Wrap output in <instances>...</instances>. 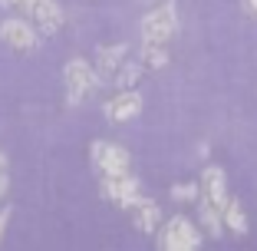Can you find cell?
Wrapping results in <instances>:
<instances>
[{
	"label": "cell",
	"instance_id": "cell-1",
	"mask_svg": "<svg viewBox=\"0 0 257 251\" xmlns=\"http://www.w3.org/2000/svg\"><path fill=\"white\" fill-rule=\"evenodd\" d=\"M142 43H168L178 30V7H175L172 0H162L149 14L142 17Z\"/></svg>",
	"mask_w": 257,
	"mask_h": 251
},
{
	"label": "cell",
	"instance_id": "cell-2",
	"mask_svg": "<svg viewBox=\"0 0 257 251\" xmlns=\"http://www.w3.org/2000/svg\"><path fill=\"white\" fill-rule=\"evenodd\" d=\"M63 83H66V103L76 106V103H83L89 93H96L102 79H99L96 66H92L89 60H69L66 66H63Z\"/></svg>",
	"mask_w": 257,
	"mask_h": 251
},
{
	"label": "cell",
	"instance_id": "cell-3",
	"mask_svg": "<svg viewBox=\"0 0 257 251\" xmlns=\"http://www.w3.org/2000/svg\"><path fill=\"white\" fill-rule=\"evenodd\" d=\"M155 235H159V248H165V251H195V248H201V231H198L188 218H182V215L168 218Z\"/></svg>",
	"mask_w": 257,
	"mask_h": 251
},
{
	"label": "cell",
	"instance_id": "cell-4",
	"mask_svg": "<svg viewBox=\"0 0 257 251\" xmlns=\"http://www.w3.org/2000/svg\"><path fill=\"white\" fill-rule=\"evenodd\" d=\"M102 195H106L115 208L128 212V208H132L139 198H142V189H139V182L132 179V172H122V175H102Z\"/></svg>",
	"mask_w": 257,
	"mask_h": 251
},
{
	"label": "cell",
	"instance_id": "cell-5",
	"mask_svg": "<svg viewBox=\"0 0 257 251\" xmlns=\"http://www.w3.org/2000/svg\"><path fill=\"white\" fill-rule=\"evenodd\" d=\"M89 152H92V162H96L99 175H122L132 165L125 149L115 145V142H106V139H96V142L89 145Z\"/></svg>",
	"mask_w": 257,
	"mask_h": 251
},
{
	"label": "cell",
	"instance_id": "cell-6",
	"mask_svg": "<svg viewBox=\"0 0 257 251\" xmlns=\"http://www.w3.org/2000/svg\"><path fill=\"white\" fill-rule=\"evenodd\" d=\"M0 40H4L10 50H17V53H33L37 43H40L37 27H33V23H23V17H10V20L0 23Z\"/></svg>",
	"mask_w": 257,
	"mask_h": 251
},
{
	"label": "cell",
	"instance_id": "cell-7",
	"mask_svg": "<svg viewBox=\"0 0 257 251\" xmlns=\"http://www.w3.org/2000/svg\"><path fill=\"white\" fill-rule=\"evenodd\" d=\"M27 17H30V23L37 27L40 33H60L63 23H66V17H63V7L56 4V0H30V10H27Z\"/></svg>",
	"mask_w": 257,
	"mask_h": 251
},
{
	"label": "cell",
	"instance_id": "cell-8",
	"mask_svg": "<svg viewBox=\"0 0 257 251\" xmlns=\"http://www.w3.org/2000/svg\"><path fill=\"white\" fill-rule=\"evenodd\" d=\"M198 202H208V205H214V208H224L227 182H224V169H221V165H208L201 172V182H198Z\"/></svg>",
	"mask_w": 257,
	"mask_h": 251
},
{
	"label": "cell",
	"instance_id": "cell-9",
	"mask_svg": "<svg viewBox=\"0 0 257 251\" xmlns=\"http://www.w3.org/2000/svg\"><path fill=\"white\" fill-rule=\"evenodd\" d=\"M142 113V93L136 90H119V96H112L106 103V116L112 122H128Z\"/></svg>",
	"mask_w": 257,
	"mask_h": 251
},
{
	"label": "cell",
	"instance_id": "cell-10",
	"mask_svg": "<svg viewBox=\"0 0 257 251\" xmlns=\"http://www.w3.org/2000/svg\"><path fill=\"white\" fill-rule=\"evenodd\" d=\"M125 53H128V46H125V43L99 46V50H96V60H92V66H96L99 79H112V76H115V69L125 63Z\"/></svg>",
	"mask_w": 257,
	"mask_h": 251
},
{
	"label": "cell",
	"instance_id": "cell-11",
	"mask_svg": "<svg viewBox=\"0 0 257 251\" xmlns=\"http://www.w3.org/2000/svg\"><path fill=\"white\" fill-rule=\"evenodd\" d=\"M128 215H132V225H136L142 235H155V228L162 225V208L152 202V198H139L136 205L128 208Z\"/></svg>",
	"mask_w": 257,
	"mask_h": 251
},
{
	"label": "cell",
	"instance_id": "cell-12",
	"mask_svg": "<svg viewBox=\"0 0 257 251\" xmlns=\"http://www.w3.org/2000/svg\"><path fill=\"white\" fill-rule=\"evenodd\" d=\"M221 221H224V228L231 231V235H237V238H244V235H247V228H250V221H247V215H244L241 202L231 198V195H227L224 208H221Z\"/></svg>",
	"mask_w": 257,
	"mask_h": 251
},
{
	"label": "cell",
	"instance_id": "cell-13",
	"mask_svg": "<svg viewBox=\"0 0 257 251\" xmlns=\"http://www.w3.org/2000/svg\"><path fill=\"white\" fill-rule=\"evenodd\" d=\"M168 50L165 43H142V69H165L168 66Z\"/></svg>",
	"mask_w": 257,
	"mask_h": 251
},
{
	"label": "cell",
	"instance_id": "cell-14",
	"mask_svg": "<svg viewBox=\"0 0 257 251\" xmlns=\"http://www.w3.org/2000/svg\"><path fill=\"white\" fill-rule=\"evenodd\" d=\"M142 79V63H122L119 69H115V76H112V83L119 86V90H136V83Z\"/></svg>",
	"mask_w": 257,
	"mask_h": 251
},
{
	"label": "cell",
	"instance_id": "cell-15",
	"mask_svg": "<svg viewBox=\"0 0 257 251\" xmlns=\"http://www.w3.org/2000/svg\"><path fill=\"white\" fill-rule=\"evenodd\" d=\"M172 198L175 202H191V198H198V185H172Z\"/></svg>",
	"mask_w": 257,
	"mask_h": 251
},
{
	"label": "cell",
	"instance_id": "cell-16",
	"mask_svg": "<svg viewBox=\"0 0 257 251\" xmlns=\"http://www.w3.org/2000/svg\"><path fill=\"white\" fill-rule=\"evenodd\" d=\"M7 10H17V14H23L27 17V10H30V0H0Z\"/></svg>",
	"mask_w": 257,
	"mask_h": 251
},
{
	"label": "cell",
	"instance_id": "cell-17",
	"mask_svg": "<svg viewBox=\"0 0 257 251\" xmlns=\"http://www.w3.org/2000/svg\"><path fill=\"white\" fill-rule=\"evenodd\" d=\"M7 225H10V208H0V241L7 235Z\"/></svg>",
	"mask_w": 257,
	"mask_h": 251
},
{
	"label": "cell",
	"instance_id": "cell-18",
	"mask_svg": "<svg viewBox=\"0 0 257 251\" xmlns=\"http://www.w3.org/2000/svg\"><path fill=\"white\" fill-rule=\"evenodd\" d=\"M244 4H247V10H250V14L257 17V0H244Z\"/></svg>",
	"mask_w": 257,
	"mask_h": 251
},
{
	"label": "cell",
	"instance_id": "cell-19",
	"mask_svg": "<svg viewBox=\"0 0 257 251\" xmlns=\"http://www.w3.org/2000/svg\"><path fill=\"white\" fill-rule=\"evenodd\" d=\"M4 192H7V175L0 172V195H4Z\"/></svg>",
	"mask_w": 257,
	"mask_h": 251
},
{
	"label": "cell",
	"instance_id": "cell-20",
	"mask_svg": "<svg viewBox=\"0 0 257 251\" xmlns=\"http://www.w3.org/2000/svg\"><path fill=\"white\" fill-rule=\"evenodd\" d=\"M4 165H7V159H4V152H0V172H4Z\"/></svg>",
	"mask_w": 257,
	"mask_h": 251
},
{
	"label": "cell",
	"instance_id": "cell-21",
	"mask_svg": "<svg viewBox=\"0 0 257 251\" xmlns=\"http://www.w3.org/2000/svg\"><path fill=\"white\" fill-rule=\"evenodd\" d=\"M142 4H159V0H142Z\"/></svg>",
	"mask_w": 257,
	"mask_h": 251
}]
</instances>
